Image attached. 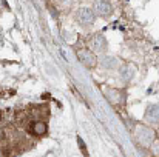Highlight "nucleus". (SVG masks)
I'll return each mask as SVG.
<instances>
[{
    "instance_id": "1",
    "label": "nucleus",
    "mask_w": 159,
    "mask_h": 157,
    "mask_svg": "<svg viewBox=\"0 0 159 157\" xmlns=\"http://www.w3.org/2000/svg\"><path fill=\"white\" fill-rule=\"evenodd\" d=\"M134 136L141 146H152V143L156 140V131L147 125H139L134 131Z\"/></svg>"
},
{
    "instance_id": "2",
    "label": "nucleus",
    "mask_w": 159,
    "mask_h": 157,
    "mask_svg": "<svg viewBox=\"0 0 159 157\" xmlns=\"http://www.w3.org/2000/svg\"><path fill=\"white\" fill-rule=\"evenodd\" d=\"M77 22L82 25V26H88V25H93L94 23V19H96V14L93 9L90 8H82L77 11V15H76Z\"/></svg>"
},
{
    "instance_id": "11",
    "label": "nucleus",
    "mask_w": 159,
    "mask_h": 157,
    "mask_svg": "<svg viewBox=\"0 0 159 157\" xmlns=\"http://www.w3.org/2000/svg\"><path fill=\"white\" fill-rule=\"evenodd\" d=\"M152 148H153V153H155V154H159V142L155 140V142L152 143Z\"/></svg>"
},
{
    "instance_id": "3",
    "label": "nucleus",
    "mask_w": 159,
    "mask_h": 157,
    "mask_svg": "<svg viewBox=\"0 0 159 157\" xmlns=\"http://www.w3.org/2000/svg\"><path fill=\"white\" fill-rule=\"evenodd\" d=\"M77 59L87 68H94L98 65V62H99L98 57L94 55V52L91 51V50H80V51H77Z\"/></svg>"
},
{
    "instance_id": "13",
    "label": "nucleus",
    "mask_w": 159,
    "mask_h": 157,
    "mask_svg": "<svg viewBox=\"0 0 159 157\" xmlns=\"http://www.w3.org/2000/svg\"><path fill=\"white\" fill-rule=\"evenodd\" d=\"M0 120H2V112H0Z\"/></svg>"
},
{
    "instance_id": "9",
    "label": "nucleus",
    "mask_w": 159,
    "mask_h": 157,
    "mask_svg": "<svg viewBox=\"0 0 159 157\" xmlns=\"http://www.w3.org/2000/svg\"><path fill=\"white\" fill-rule=\"evenodd\" d=\"M99 63H101V66L105 68V69H116V68L119 66L117 59L113 57V55H102V57L99 59Z\"/></svg>"
},
{
    "instance_id": "7",
    "label": "nucleus",
    "mask_w": 159,
    "mask_h": 157,
    "mask_svg": "<svg viewBox=\"0 0 159 157\" xmlns=\"http://www.w3.org/2000/svg\"><path fill=\"white\" fill-rule=\"evenodd\" d=\"M105 94L108 97V100L113 105H119L125 102V94L122 91H119V89H107Z\"/></svg>"
},
{
    "instance_id": "5",
    "label": "nucleus",
    "mask_w": 159,
    "mask_h": 157,
    "mask_svg": "<svg viewBox=\"0 0 159 157\" xmlns=\"http://www.w3.org/2000/svg\"><path fill=\"white\" fill-rule=\"evenodd\" d=\"M90 50L93 52H105L107 51V39L102 34H94L90 39Z\"/></svg>"
},
{
    "instance_id": "4",
    "label": "nucleus",
    "mask_w": 159,
    "mask_h": 157,
    "mask_svg": "<svg viewBox=\"0 0 159 157\" xmlns=\"http://www.w3.org/2000/svg\"><path fill=\"white\" fill-rule=\"evenodd\" d=\"M144 120L148 125H159V105L158 103H152L147 106L145 114H144Z\"/></svg>"
},
{
    "instance_id": "10",
    "label": "nucleus",
    "mask_w": 159,
    "mask_h": 157,
    "mask_svg": "<svg viewBox=\"0 0 159 157\" xmlns=\"http://www.w3.org/2000/svg\"><path fill=\"white\" fill-rule=\"evenodd\" d=\"M119 76L122 77L124 82H130V80L133 79V76H134V68L130 66V65H124V66H120V69H119Z\"/></svg>"
},
{
    "instance_id": "6",
    "label": "nucleus",
    "mask_w": 159,
    "mask_h": 157,
    "mask_svg": "<svg viewBox=\"0 0 159 157\" xmlns=\"http://www.w3.org/2000/svg\"><path fill=\"white\" fill-rule=\"evenodd\" d=\"M93 11H94V14H98L101 17H108L113 12V6L108 0H96Z\"/></svg>"
},
{
    "instance_id": "8",
    "label": "nucleus",
    "mask_w": 159,
    "mask_h": 157,
    "mask_svg": "<svg viewBox=\"0 0 159 157\" xmlns=\"http://www.w3.org/2000/svg\"><path fill=\"white\" fill-rule=\"evenodd\" d=\"M28 131L33 133L34 136H45L47 134V123L42 122V120H34L28 126Z\"/></svg>"
},
{
    "instance_id": "12",
    "label": "nucleus",
    "mask_w": 159,
    "mask_h": 157,
    "mask_svg": "<svg viewBox=\"0 0 159 157\" xmlns=\"http://www.w3.org/2000/svg\"><path fill=\"white\" fill-rule=\"evenodd\" d=\"M5 139V133H3V129H0V142Z\"/></svg>"
}]
</instances>
